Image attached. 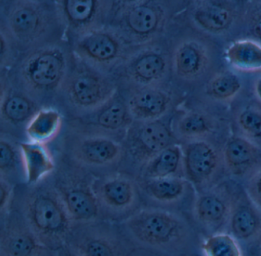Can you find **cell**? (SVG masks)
<instances>
[{
    "mask_svg": "<svg viewBox=\"0 0 261 256\" xmlns=\"http://www.w3.org/2000/svg\"><path fill=\"white\" fill-rule=\"evenodd\" d=\"M67 91L73 104L80 108L94 109L109 101L114 86L100 74L91 69H77L67 82Z\"/></svg>",
    "mask_w": 261,
    "mask_h": 256,
    "instance_id": "cell-6",
    "label": "cell"
},
{
    "mask_svg": "<svg viewBox=\"0 0 261 256\" xmlns=\"http://www.w3.org/2000/svg\"><path fill=\"white\" fill-rule=\"evenodd\" d=\"M56 3L62 19L82 35L100 29L114 6L113 2L100 0H62Z\"/></svg>",
    "mask_w": 261,
    "mask_h": 256,
    "instance_id": "cell-7",
    "label": "cell"
},
{
    "mask_svg": "<svg viewBox=\"0 0 261 256\" xmlns=\"http://www.w3.org/2000/svg\"><path fill=\"white\" fill-rule=\"evenodd\" d=\"M241 88L239 78L231 73L221 74L211 80L207 85V93L218 100L233 98Z\"/></svg>",
    "mask_w": 261,
    "mask_h": 256,
    "instance_id": "cell-32",
    "label": "cell"
},
{
    "mask_svg": "<svg viewBox=\"0 0 261 256\" xmlns=\"http://www.w3.org/2000/svg\"><path fill=\"white\" fill-rule=\"evenodd\" d=\"M123 147L106 136L85 138L74 148V157L79 162L94 167H105L118 162L123 156Z\"/></svg>",
    "mask_w": 261,
    "mask_h": 256,
    "instance_id": "cell-15",
    "label": "cell"
},
{
    "mask_svg": "<svg viewBox=\"0 0 261 256\" xmlns=\"http://www.w3.org/2000/svg\"><path fill=\"white\" fill-rule=\"evenodd\" d=\"M260 213L251 201L236 199L228 219L233 237L248 240L257 236L261 231Z\"/></svg>",
    "mask_w": 261,
    "mask_h": 256,
    "instance_id": "cell-19",
    "label": "cell"
},
{
    "mask_svg": "<svg viewBox=\"0 0 261 256\" xmlns=\"http://www.w3.org/2000/svg\"><path fill=\"white\" fill-rule=\"evenodd\" d=\"M221 156L207 141H190L183 149V168L188 181L195 187H205L219 170Z\"/></svg>",
    "mask_w": 261,
    "mask_h": 256,
    "instance_id": "cell-8",
    "label": "cell"
},
{
    "mask_svg": "<svg viewBox=\"0 0 261 256\" xmlns=\"http://www.w3.org/2000/svg\"><path fill=\"white\" fill-rule=\"evenodd\" d=\"M227 60L237 68L261 70V46L251 41H235L226 52Z\"/></svg>",
    "mask_w": 261,
    "mask_h": 256,
    "instance_id": "cell-26",
    "label": "cell"
},
{
    "mask_svg": "<svg viewBox=\"0 0 261 256\" xmlns=\"http://www.w3.org/2000/svg\"><path fill=\"white\" fill-rule=\"evenodd\" d=\"M121 14V22L126 32L139 38L153 35L163 25L164 12L152 1L133 2Z\"/></svg>",
    "mask_w": 261,
    "mask_h": 256,
    "instance_id": "cell-12",
    "label": "cell"
},
{
    "mask_svg": "<svg viewBox=\"0 0 261 256\" xmlns=\"http://www.w3.org/2000/svg\"><path fill=\"white\" fill-rule=\"evenodd\" d=\"M255 92H256V96L261 101V78L256 81V85H255Z\"/></svg>",
    "mask_w": 261,
    "mask_h": 256,
    "instance_id": "cell-40",
    "label": "cell"
},
{
    "mask_svg": "<svg viewBox=\"0 0 261 256\" xmlns=\"http://www.w3.org/2000/svg\"><path fill=\"white\" fill-rule=\"evenodd\" d=\"M215 128V122L210 117L199 112H191L180 118L177 123L176 132L181 138L190 142L209 136Z\"/></svg>",
    "mask_w": 261,
    "mask_h": 256,
    "instance_id": "cell-28",
    "label": "cell"
},
{
    "mask_svg": "<svg viewBox=\"0 0 261 256\" xmlns=\"http://www.w3.org/2000/svg\"><path fill=\"white\" fill-rule=\"evenodd\" d=\"M174 68L178 76L193 78L204 72L208 64V55L201 44L196 41L181 43L174 55Z\"/></svg>",
    "mask_w": 261,
    "mask_h": 256,
    "instance_id": "cell-20",
    "label": "cell"
},
{
    "mask_svg": "<svg viewBox=\"0 0 261 256\" xmlns=\"http://www.w3.org/2000/svg\"><path fill=\"white\" fill-rule=\"evenodd\" d=\"M128 141L133 155L146 164L160 152L174 144V134L166 123L158 119L143 122L132 132Z\"/></svg>",
    "mask_w": 261,
    "mask_h": 256,
    "instance_id": "cell-9",
    "label": "cell"
},
{
    "mask_svg": "<svg viewBox=\"0 0 261 256\" xmlns=\"http://www.w3.org/2000/svg\"><path fill=\"white\" fill-rule=\"evenodd\" d=\"M82 58L101 65H109L120 59L123 43L117 35L105 29H98L82 35L75 46Z\"/></svg>",
    "mask_w": 261,
    "mask_h": 256,
    "instance_id": "cell-10",
    "label": "cell"
},
{
    "mask_svg": "<svg viewBox=\"0 0 261 256\" xmlns=\"http://www.w3.org/2000/svg\"><path fill=\"white\" fill-rule=\"evenodd\" d=\"M126 256H151L147 254L144 250H137L135 248H133Z\"/></svg>",
    "mask_w": 261,
    "mask_h": 256,
    "instance_id": "cell-39",
    "label": "cell"
},
{
    "mask_svg": "<svg viewBox=\"0 0 261 256\" xmlns=\"http://www.w3.org/2000/svg\"><path fill=\"white\" fill-rule=\"evenodd\" d=\"M47 250L29 225L9 222L1 230V256H44Z\"/></svg>",
    "mask_w": 261,
    "mask_h": 256,
    "instance_id": "cell-13",
    "label": "cell"
},
{
    "mask_svg": "<svg viewBox=\"0 0 261 256\" xmlns=\"http://www.w3.org/2000/svg\"><path fill=\"white\" fill-rule=\"evenodd\" d=\"M259 243H260V246H261V239H260V241H259Z\"/></svg>",
    "mask_w": 261,
    "mask_h": 256,
    "instance_id": "cell-41",
    "label": "cell"
},
{
    "mask_svg": "<svg viewBox=\"0 0 261 256\" xmlns=\"http://www.w3.org/2000/svg\"><path fill=\"white\" fill-rule=\"evenodd\" d=\"M235 199L226 187L209 189L197 197L194 215L208 228H218L228 220Z\"/></svg>",
    "mask_w": 261,
    "mask_h": 256,
    "instance_id": "cell-11",
    "label": "cell"
},
{
    "mask_svg": "<svg viewBox=\"0 0 261 256\" xmlns=\"http://www.w3.org/2000/svg\"><path fill=\"white\" fill-rule=\"evenodd\" d=\"M62 123V117L57 110L42 109L31 118L27 133L32 142L45 144L57 136Z\"/></svg>",
    "mask_w": 261,
    "mask_h": 256,
    "instance_id": "cell-24",
    "label": "cell"
},
{
    "mask_svg": "<svg viewBox=\"0 0 261 256\" xmlns=\"http://www.w3.org/2000/svg\"><path fill=\"white\" fill-rule=\"evenodd\" d=\"M7 33L22 47L46 46L59 28V9L39 1H15L7 9Z\"/></svg>",
    "mask_w": 261,
    "mask_h": 256,
    "instance_id": "cell-2",
    "label": "cell"
},
{
    "mask_svg": "<svg viewBox=\"0 0 261 256\" xmlns=\"http://www.w3.org/2000/svg\"><path fill=\"white\" fill-rule=\"evenodd\" d=\"M58 193L72 222L88 224L97 219L100 202L94 190L88 185H65L59 187Z\"/></svg>",
    "mask_w": 261,
    "mask_h": 256,
    "instance_id": "cell-14",
    "label": "cell"
},
{
    "mask_svg": "<svg viewBox=\"0 0 261 256\" xmlns=\"http://www.w3.org/2000/svg\"><path fill=\"white\" fill-rule=\"evenodd\" d=\"M189 182L179 176L146 179L144 190L156 202L171 204L181 200L188 191Z\"/></svg>",
    "mask_w": 261,
    "mask_h": 256,
    "instance_id": "cell-23",
    "label": "cell"
},
{
    "mask_svg": "<svg viewBox=\"0 0 261 256\" xmlns=\"http://www.w3.org/2000/svg\"><path fill=\"white\" fill-rule=\"evenodd\" d=\"M169 104V95L154 87H145L135 92L127 103L133 118L144 122L158 120L167 111Z\"/></svg>",
    "mask_w": 261,
    "mask_h": 256,
    "instance_id": "cell-18",
    "label": "cell"
},
{
    "mask_svg": "<svg viewBox=\"0 0 261 256\" xmlns=\"http://www.w3.org/2000/svg\"><path fill=\"white\" fill-rule=\"evenodd\" d=\"M10 197H11V188L9 184L4 180V179H1V182H0V208H1V212H4V210H6L8 206Z\"/></svg>",
    "mask_w": 261,
    "mask_h": 256,
    "instance_id": "cell-36",
    "label": "cell"
},
{
    "mask_svg": "<svg viewBox=\"0 0 261 256\" xmlns=\"http://www.w3.org/2000/svg\"><path fill=\"white\" fill-rule=\"evenodd\" d=\"M237 122L247 137L261 139V110L256 108L244 109L238 114Z\"/></svg>",
    "mask_w": 261,
    "mask_h": 256,
    "instance_id": "cell-33",
    "label": "cell"
},
{
    "mask_svg": "<svg viewBox=\"0 0 261 256\" xmlns=\"http://www.w3.org/2000/svg\"><path fill=\"white\" fill-rule=\"evenodd\" d=\"M21 154L29 184H36L55 169V162L45 144L22 143Z\"/></svg>",
    "mask_w": 261,
    "mask_h": 256,
    "instance_id": "cell-21",
    "label": "cell"
},
{
    "mask_svg": "<svg viewBox=\"0 0 261 256\" xmlns=\"http://www.w3.org/2000/svg\"><path fill=\"white\" fill-rule=\"evenodd\" d=\"M67 58L65 52L54 45H46L32 52L20 67L25 86L36 93L56 90L66 76Z\"/></svg>",
    "mask_w": 261,
    "mask_h": 256,
    "instance_id": "cell-4",
    "label": "cell"
},
{
    "mask_svg": "<svg viewBox=\"0 0 261 256\" xmlns=\"http://www.w3.org/2000/svg\"><path fill=\"white\" fill-rule=\"evenodd\" d=\"M133 119L127 104L118 101L111 103L100 112L96 118V124L103 130L115 131L129 125Z\"/></svg>",
    "mask_w": 261,
    "mask_h": 256,
    "instance_id": "cell-30",
    "label": "cell"
},
{
    "mask_svg": "<svg viewBox=\"0 0 261 256\" xmlns=\"http://www.w3.org/2000/svg\"><path fill=\"white\" fill-rule=\"evenodd\" d=\"M201 248L205 256H242L235 237L226 233L209 236L203 242Z\"/></svg>",
    "mask_w": 261,
    "mask_h": 256,
    "instance_id": "cell-31",
    "label": "cell"
},
{
    "mask_svg": "<svg viewBox=\"0 0 261 256\" xmlns=\"http://www.w3.org/2000/svg\"><path fill=\"white\" fill-rule=\"evenodd\" d=\"M56 254L55 256H79L72 248H70L67 244L62 245L58 249L55 250Z\"/></svg>",
    "mask_w": 261,
    "mask_h": 256,
    "instance_id": "cell-38",
    "label": "cell"
},
{
    "mask_svg": "<svg viewBox=\"0 0 261 256\" xmlns=\"http://www.w3.org/2000/svg\"><path fill=\"white\" fill-rule=\"evenodd\" d=\"M124 227L134 242L143 248L170 251L187 239L189 228L176 215L165 210L147 208L131 215Z\"/></svg>",
    "mask_w": 261,
    "mask_h": 256,
    "instance_id": "cell-1",
    "label": "cell"
},
{
    "mask_svg": "<svg viewBox=\"0 0 261 256\" xmlns=\"http://www.w3.org/2000/svg\"><path fill=\"white\" fill-rule=\"evenodd\" d=\"M25 216L30 228L48 249L56 250L66 244L72 231V220L59 193L35 192L27 200Z\"/></svg>",
    "mask_w": 261,
    "mask_h": 256,
    "instance_id": "cell-3",
    "label": "cell"
},
{
    "mask_svg": "<svg viewBox=\"0 0 261 256\" xmlns=\"http://www.w3.org/2000/svg\"><path fill=\"white\" fill-rule=\"evenodd\" d=\"M260 151L250 139L233 136L226 143L223 159L227 170L236 176H243L250 172L259 161Z\"/></svg>",
    "mask_w": 261,
    "mask_h": 256,
    "instance_id": "cell-17",
    "label": "cell"
},
{
    "mask_svg": "<svg viewBox=\"0 0 261 256\" xmlns=\"http://www.w3.org/2000/svg\"><path fill=\"white\" fill-rule=\"evenodd\" d=\"M99 202L114 211H126L132 208L138 199L135 182L124 176L108 178L94 190Z\"/></svg>",
    "mask_w": 261,
    "mask_h": 256,
    "instance_id": "cell-16",
    "label": "cell"
},
{
    "mask_svg": "<svg viewBox=\"0 0 261 256\" xmlns=\"http://www.w3.org/2000/svg\"><path fill=\"white\" fill-rule=\"evenodd\" d=\"M0 170L2 176L13 169L16 164V152L13 146L7 141L1 139L0 142Z\"/></svg>",
    "mask_w": 261,
    "mask_h": 256,
    "instance_id": "cell-34",
    "label": "cell"
},
{
    "mask_svg": "<svg viewBox=\"0 0 261 256\" xmlns=\"http://www.w3.org/2000/svg\"><path fill=\"white\" fill-rule=\"evenodd\" d=\"M181 164L183 150L179 146L172 144L146 162L145 178L152 179L177 176Z\"/></svg>",
    "mask_w": 261,
    "mask_h": 256,
    "instance_id": "cell-22",
    "label": "cell"
},
{
    "mask_svg": "<svg viewBox=\"0 0 261 256\" xmlns=\"http://www.w3.org/2000/svg\"><path fill=\"white\" fill-rule=\"evenodd\" d=\"M34 103L27 97L21 95H13L3 101L1 114L7 122L19 124L33 118L36 113Z\"/></svg>",
    "mask_w": 261,
    "mask_h": 256,
    "instance_id": "cell-29",
    "label": "cell"
},
{
    "mask_svg": "<svg viewBox=\"0 0 261 256\" xmlns=\"http://www.w3.org/2000/svg\"><path fill=\"white\" fill-rule=\"evenodd\" d=\"M66 244L79 256H126L133 249L113 230L92 225L72 230Z\"/></svg>",
    "mask_w": 261,
    "mask_h": 256,
    "instance_id": "cell-5",
    "label": "cell"
},
{
    "mask_svg": "<svg viewBox=\"0 0 261 256\" xmlns=\"http://www.w3.org/2000/svg\"><path fill=\"white\" fill-rule=\"evenodd\" d=\"M194 19L204 30L221 32L227 30L233 21L230 8L218 3H208L199 6L194 12Z\"/></svg>",
    "mask_w": 261,
    "mask_h": 256,
    "instance_id": "cell-25",
    "label": "cell"
},
{
    "mask_svg": "<svg viewBox=\"0 0 261 256\" xmlns=\"http://www.w3.org/2000/svg\"><path fill=\"white\" fill-rule=\"evenodd\" d=\"M166 60L162 54L149 52L140 55L130 66V75L140 82L149 84L166 72Z\"/></svg>",
    "mask_w": 261,
    "mask_h": 256,
    "instance_id": "cell-27",
    "label": "cell"
},
{
    "mask_svg": "<svg viewBox=\"0 0 261 256\" xmlns=\"http://www.w3.org/2000/svg\"><path fill=\"white\" fill-rule=\"evenodd\" d=\"M246 191L249 199L261 212V169L249 179Z\"/></svg>",
    "mask_w": 261,
    "mask_h": 256,
    "instance_id": "cell-35",
    "label": "cell"
},
{
    "mask_svg": "<svg viewBox=\"0 0 261 256\" xmlns=\"http://www.w3.org/2000/svg\"><path fill=\"white\" fill-rule=\"evenodd\" d=\"M250 29L253 35L261 40V7L258 8L252 15Z\"/></svg>",
    "mask_w": 261,
    "mask_h": 256,
    "instance_id": "cell-37",
    "label": "cell"
}]
</instances>
